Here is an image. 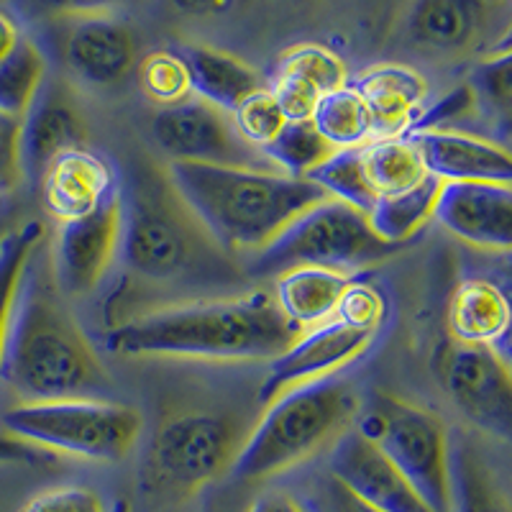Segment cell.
<instances>
[{
  "mask_svg": "<svg viewBox=\"0 0 512 512\" xmlns=\"http://www.w3.org/2000/svg\"><path fill=\"white\" fill-rule=\"evenodd\" d=\"M249 512H305L303 505L297 502V497L287 495V492H267L259 495L251 502Z\"/></svg>",
  "mask_w": 512,
  "mask_h": 512,
  "instance_id": "obj_44",
  "label": "cell"
},
{
  "mask_svg": "<svg viewBox=\"0 0 512 512\" xmlns=\"http://www.w3.org/2000/svg\"><path fill=\"white\" fill-rule=\"evenodd\" d=\"M108 512H131V505H128L126 500H116L111 507H108Z\"/></svg>",
  "mask_w": 512,
  "mask_h": 512,
  "instance_id": "obj_46",
  "label": "cell"
},
{
  "mask_svg": "<svg viewBox=\"0 0 512 512\" xmlns=\"http://www.w3.org/2000/svg\"><path fill=\"white\" fill-rule=\"evenodd\" d=\"M18 177V118L0 116V190H11Z\"/></svg>",
  "mask_w": 512,
  "mask_h": 512,
  "instance_id": "obj_41",
  "label": "cell"
},
{
  "mask_svg": "<svg viewBox=\"0 0 512 512\" xmlns=\"http://www.w3.org/2000/svg\"><path fill=\"white\" fill-rule=\"evenodd\" d=\"M297 333L274 297L254 290L144 310L116 323L105 336V349L121 356L269 361L282 354Z\"/></svg>",
  "mask_w": 512,
  "mask_h": 512,
  "instance_id": "obj_3",
  "label": "cell"
},
{
  "mask_svg": "<svg viewBox=\"0 0 512 512\" xmlns=\"http://www.w3.org/2000/svg\"><path fill=\"white\" fill-rule=\"evenodd\" d=\"M305 180L318 185L328 198L341 200V203L351 205L364 216L372 210L374 200H377V195L369 187L367 175H364L361 146L359 149H336L326 162H320L313 172H308Z\"/></svg>",
  "mask_w": 512,
  "mask_h": 512,
  "instance_id": "obj_32",
  "label": "cell"
},
{
  "mask_svg": "<svg viewBox=\"0 0 512 512\" xmlns=\"http://www.w3.org/2000/svg\"><path fill=\"white\" fill-rule=\"evenodd\" d=\"M441 185V180L428 175L420 185L410 187V190L377 198L367 213L372 231L387 244L402 246L405 241H410L415 233H420L433 221Z\"/></svg>",
  "mask_w": 512,
  "mask_h": 512,
  "instance_id": "obj_26",
  "label": "cell"
},
{
  "mask_svg": "<svg viewBox=\"0 0 512 512\" xmlns=\"http://www.w3.org/2000/svg\"><path fill=\"white\" fill-rule=\"evenodd\" d=\"M328 472L379 512H433L372 441L349 425L328 448Z\"/></svg>",
  "mask_w": 512,
  "mask_h": 512,
  "instance_id": "obj_16",
  "label": "cell"
},
{
  "mask_svg": "<svg viewBox=\"0 0 512 512\" xmlns=\"http://www.w3.org/2000/svg\"><path fill=\"white\" fill-rule=\"evenodd\" d=\"M436 372L448 400L479 431L502 441L512 431V379L507 356L489 346L448 341L438 349Z\"/></svg>",
  "mask_w": 512,
  "mask_h": 512,
  "instance_id": "obj_10",
  "label": "cell"
},
{
  "mask_svg": "<svg viewBox=\"0 0 512 512\" xmlns=\"http://www.w3.org/2000/svg\"><path fill=\"white\" fill-rule=\"evenodd\" d=\"M88 141V126L75 100L59 82H41L29 111L18 121V169L21 177L39 182L44 169L59 154L80 149Z\"/></svg>",
  "mask_w": 512,
  "mask_h": 512,
  "instance_id": "obj_15",
  "label": "cell"
},
{
  "mask_svg": "<svg viewBox=\"0 0 512 512\" xmlns=\"http://www.w3.org/2000/svg\"><path fill=\"white\" fill-rule=\"evenodd\" d=\"M484 21V0H413L402 34L415 52L454 57L479 39Z\"/></svg>",
  "mask_w": 512,
  "mask_h": 512,
  "instance_id": "obj_20",
  "label": "cell"
},
{
  "mask_svg": "<svg viewBox=\"0 0 512 512\" xmlns=\"http://www.w3.org/2000/svg\"><path fill=\"white\" fill-rule=\"evenodd\" d=\"M3 433L47 454L116 464L141 436L139 410L111 400L21 402L0 418Z\"/></svg>",
  "mask_w": 512,
  "mask_h": 512,
  "instance_id": "obj_8",
  "label": "cell"
},
{
  "mask_svg": "<svg viewBox=\"0 0 512 512\" xmlns=\"http://www.w3.org/2000/svg\"><path fill=\"white\" fill-rule=\"evenodd\" d=\"M139 82L146 98L154 100L159 108L182 103L192 95L187 67L175 49L146 54L139 67Z\"/></svg>",
  "mask_w": 512,
  "mask_h": 512,
  "instance_id": "obj_35",
  "label": "cell"
},
{
  "mask_svg": "<svg viewBox=\"0 0 512 512\" xmlns=\"http://www.w3.org/2000/svg\"><path fill=\"white\" fill-rule=\"evenodd\" d=\"M351 85L372 113L374 139L408 134L428 98L425 77L405 64H377L361 72Z\"/></svg>",
  "mask_w": 512,
  "mask_h": 512,
  "instance_id": "obj_21",
  "label": "cell"
},
{
  "mask_svg": "<svg viewBox=\"0 0 512 512\" xmlns=\"http://www.w3.org/2000/svg\"><path fill=\"white\" fill-rule=\"evenodd\" d=\"M354 428L377 446L433 512H451V436L436 413L387 392H374L364 408L359 405Z\"/></svg>",
  "mask_w": 512,
  "mask_h": 512,
  "instance_id": "obj_9",
  "label": "cell"
},
{
  "mask_svg": "<svg viewBox=\"0 0 512 512\" xmlns=\"http://www.w3.org/2000/svg\"><path fill=\"white\" fill-rule=\"evenodd\" d=\"M121 249V190L77 221L59 223L52 251V277L59 292L90 295L103 282Z\"/></svg>",
  "mask_w": 512,
  "mask_h": 512,
  "instance_id": "obj_12",
  "label": "cell"
},
{
  "mask_svg": "<svg viewBox=\"0 0 512 512\" xmlns=\"http://www.w3.org/2000/svg\"><path fill=\"white\" fill-rule=\"evenodd\" d=\"M62 62L85 85L113 88L134 70V34L111 16L75 18L64 34Z\"/></svg>",
  "mask_w": 512,
  "mask_h": 512,
  "instance_id": "obj_18",
  "label": "cell"
},
{
  "mask_svg": "<svg viewBox=\"0 0 512 512\" xmlns=\"http://www.w3.org/2000/svg\"><path fill=\"white\" fill-rule=\"evenodd\" d=\"M297 502L303 505L305 512H379L377 507L351 492L341 479L333 477L328 469L305 479Z\"/></svg>",
  "mask_w": 512,
  "mask_h": 512,
  "instance_id": "obj_37",
  "label": "cell"
},
{
  "mask_svg": "<svg viewBox=\"0 0 512 512\" xmlns=\"http://www.w3.org/2000/svg\"><path fill=\"white\" fill-rule=\"evenodd\" d=\"M333 152L336 149L318 134V128L310 121H287L280 134L262 149L269 164L290 177H305Z\"/></svg>",
  "mask_w": 512,
  "mask_h": 512,
  "instance_id": "obj_31",
  "label": "cell"
},
{
  "mask_svg": "<svg viewBox=\"0 0 512 512\" xmlns=\"http://www.w3.org/2000/svg\"><path fill=\"white\" fill-rule=\"evenodd\" d=\"M246 433L221 413H182L164 420L141 461V492L159 502H182L231 472Z\"/></svg>",
  "mask_w": 512,
  "mask_h": 512,
  "instance_id": "obj_7",
  "label": "cell"
},
{
  "mask_svg": "<svg viewBox=\"0 0 512 512\" xmlns=\"http://www.w3.org/2000/svg\"><path fill=\"white\" fill-rule=\"evenodd\" d=\"M3 3H6V0H0V6H3Z\"/></svg>",
  "mask_w": 512,
  "mask_h": 512,
  "instance_id": "obj_47",
  "label": "cell"
},
{
  "mask_svg": "<svg viewBox=\"0 0 512 512\" xmlns=\"http://www.w3.org/2000/svg\"><path fill=\"white\" fill-rule=\"evenodd\" d=\"M0 382L21 402L105 400L113 387L98 351L64 305L39 246L18 285Z\"/></svg>",
  "mask_w": 512,
  "mask_h": 512,
  "instance_id": "obj_2",
  "label": "cell"
},
{
  "mask_svg": "<svg viewBox=\"0 0 512 512\" xmlns=\"http://www.w3.org/2000/svg\"><path fill=\"white\" fill-rule=\"evenodd\" d=\"M451 512H512L507 489L479 446L466 436L448 438Z\"/></svg>",
  "mask_w": 512,
  "mask_h": 512,
  "instance_id": "obj_25",
  "label": "cell"
},
{
  "mask_svg": "<svg viewBox=\"0 0 512 512\" xmlns=\"http://www.w3.org/2000/svg\"><path fill=\"white\" fill-rule=\"evenodd\" d=\"M21 36L24 34H21V29L16 26V21L0 11V59H6L8 54L13 52V47H16Z\"/></svg>",
  "mask_w": 512,
  "mask_h": 512,
  "instance_id": "obj_45",
  "label": "cell"
},
{
  "mask_svg": "<svg viewBox=\"0 0 512 512\" xmlns=\"http://www.w3.org/2000/svg\"><path fill=\"white\" fill-rule=\"evenodd\" d=\"M359 405L354 387L338 377L300 384L272 397L246 433L228 477L256 482L305 464L354 425Z\"/></svg>",
  "mask_w": 512,
  "mask_h": 512,
  "instance_id": "obj_5",
  "label": "cell"
},
{
  "mask_svg": "<svg viewBox=\"0 0 512 512\" xmlns=\"http://www.w3.org/2000/svg\"><path fill=\"white\" fill-rule=\"evenodd\" d=\"M52 454H47L44 448H36L31 443L13 438L8 433H0V464H49Z\"/></svg>",
  "mask_w": 512,
  "mask_h": 512,
  "instance_id": "obj_42",
  "label": "cell"
},
{
  "mask_svg": "<svg viewBox=\"0 0 512 512\" xmlns=\"http://www.w3.org/2000/svg\"><path fill=\"white\" fill-rule=\"evenodd\" d=\"M44 80H47L44 52L29 36H21L13 52L0 59V116L21 121Z\"/></svg>",
  "mask_w": 512,
  "mask_h": 512,
  "instance_id": "obj_29",
  "label": "cell"
},
{
  "mask_svg": "<svg viewBox=\"0 0 512 512\" xmlns=\"http://www.w3.org/2000/svg\"><path fill=\"white\" fill-rule=\"evenodd\" d=\"M167 177L182 203L228 254H259L310 205L328 195L305 177L274 169L169 162Z\"/></svg>",
  "mask_w": 512,
  "mask_h": 512,
  "instance_id": "obj_4",
  "label": "cell"
},
{
  "mask_svg": "<svg viewBox=\"0 0 512 512\" xmlns=\"http://www.w3.org/2000/svg\"><path fill=\"white\" fill-rule=\"evenodd\" d=\"M34 13L39 16H62V18H82V16H108V11L121 8L131 0H31Z\"/></svg>",
  "mask_w": 512,
  "mask_h": 512,
  "instance_id": "obj_40",
  "label": "cell"
},
{
  "mask_svg": "<svg viewBox=\"0 0 512 512\" xmlns=\"http://www.w3.org/2000/svg\"><path fill=\"white\" fill-rule=\"evenodd\" d=\"M310 123L333 149H359L374 141L372 113L351 82L323 95L315 105Z\"/></svg>",
  "mask_w": 512,
  "mask_h": 512,
  "instance_id": "obj_28",
  "label": "cell"
},
{
  "mask_svg": "<svg viewBox=\"0 0 512 512\" xmlns=\"http://www.w3.org/2000/svg\"><path fill=\"white\" fill-rule=\"evenodd\" d=\"M152 136L169 162L274 169L259 149L241 139L231 113L218 111L195 95L157 111Z\"/></svg>",
  "mask_w": 512,
  "mask_h": 512,
  "instance_id": "obj_11",
  "label": "cell"
},
{
  "mask_svg": "<svg viewBox=\"0 0 512 512\" xmlns=\"http://www.w3.org/2000/svg\"><path fill=\"white\" fill-rule=\"evenodd\" d=\"M361 164L377 198L410 190L428 177L418 146L408 134L374 139L361 146Z\"/></svg>",
  "mask_w": 512,
  "mask_h": 512,
  "instance_id": "obj_27",
  "label": "cell"
},
{
  "mask_svg": "<svg viewBox=\"0 0 512 512\" xmlns=\"http://www.w3.org/2000/svg\"><path fill=\"white\" fill-rule=\"evenodd\" d=\"M231 121L239 131L241 139L251 144L254 149L262 152L264 146L280 134V128L285 126V116H282L280 105L269 93V88H259L251 95H246L231 113Z\"/></svg>",
  "mask_w": 512,
  "mask_h": 512,
  "instance_id": "obj_36",
  "label": "cell"
},
{
  "mask_svg": "<svg viewBox=\"0 0 512 512\" xmlns=\"http://www.w3.org/2000/svg\"><path fill=\"white\" fill-rule=\"evenodd\" d=\"M21 512H108V507L88 487H57L36 495Z\"/></svg>",
  "mask_w": 512,
  "mask_h": 512,
  "instance_id": "obj_39",
  "label": "cell"
},
{
  "mask_svg": "<svg viewBox=\"0 0 512 512\" xmlns=\"http://www.w3.org/2000/svg\"><path fill=\"white\" fill-rule=\"evenodd\" d=\"M374 338L377 333L361 331L338 318L300 331L282 354L269 359L267 377L259 387V400L269 402L300 384L336 377L351 361L367 354Z\"/></svg>",
  "mask_w": 512,
  "mask_h": 512,
  "instance_id": "obj_13",
  "label": "cell"
},
{
  "mask_svg": "<svg viewBox=\"0 0 512 512\" xmlns=\"http://www.w3.org/2000/svg\"><path fill=\"white\" fill-rule=\"evenodd\" d=\"M510 300L497 282L466 277L448 300V331L459 344L489 346L507 356L510 336Z\"/></svg>",
  "mask_w": 512,
  "mask_h": 512,
  "instance_id": "obj_22",
  "label": "cell"
},
{
  "mask_svg": "<svg viewBox=\"0 0 512 512\" xmlns=\"http://www.w3.org/2000/svg\"><path fill=\"white\" fill-rule=\"evenodd\" d=\"M469 93L477 105L489 113V121L497 123L502 131L510 128L512 108V57L507 49L492 54L487 62L477 64L469 77Z\"/></svg>",
  "mask_w": 512,
  "mask_h": 512,
  "instance_id": "obj_33",
  "label": "cell"
},
{
  "mask_svg": "<svg viewBox=\"0 0 512 512\" xmlns=\"http://www.w3.org/2000/svg\"><path fill=\"white\" fill-rule=\"evenodd\" d=\"M433 221L466 246L507 254L512 246V185L443 182Z\"/></svg>",
  "mask_w": 512,
  "mask_h": 512,
  "instance_id": "obj_14",
  "label": "cell"
},
{
  "mask_svg": "<svg viewBox=\"0 0 512 512\" xmlns=\"http://www.w3.org/2000/svg\"><path fill=\"white\" fill-rule=\"evenodd\" d=\"M408 136L418 146L425 172L436 180L512 185V159L507 144L454 128H418L408 131Z\"/></svg>",
  "mask_w": 512,
  "mask_h": 512,
  "instance_id": "obj_17",
  "label": "cell"
},
{
  "mask_svg": "<svg viewBox=\"0 0 512 512\" xmlns=\"http://www.w3.org/2000/svg\"><path fill=\"white\" fill-rule=\"evenodd\" d=\"M384 313H387V305H384V297L379 295L377 287L351 280L346 292L341 295V303H338L333 318L344 320V323L361 328V331L379 333Z\"/></svg>",
  "mask_w": 512,
  "mask_h": 512,
  "instance_id": "obj_38",
  "label": "cell"
},
{
  "mask_svg": "<svg viewBox=\"0 0 512 512\" xmlns=\"http://www.w3.org/2000/svg\"><path fill=\"white\" fill-rule=\"evenodd\" d=\"M351 277L318 267H297L274 277V303L295 331H308L336 315Z\"/></svg>",
  "mask_w": 512,
  "mask_h": 512,
  "instance_id": "obj_24",
  "label": "cell"
},
{
  "mask_svg": "<svg viewBox=\"0 0 512 512\" xmlns=\"http://www.w3.org/2000/svg\"><path fill=\"white\" fill-rule=\"evenodd\" d=\"M185 16L195 18H216L226 16L233 8L241 6V0H169Z\"/></svg>",
  "mask_w": 512,
  "mask_h": 512,
  "instance_id": "obj_43",
  "label": "cell"
},
{
  "mask_svg": "<svg viewBox=\"0 0 512 512\" xmlns=\"http://www.w3.org/2000/svg\"><path fill=\"white\" fill-rule=\"evenodd\" d=\"M121 190V262L146 285L241 290L246 269L213 241L167 177L149 159L128 169Z\"/></svg>",
  "mask_w": 512,
  "mask_h": 512,
  "instance_id": "obj_1",
  "label": "cell"
},
{
  "mask_svg": "<svg viewBox=\"0 0 512 512\" xmlns=\"http://www.w3.org/2000/svg\"><path fill=\"white\" fill-rule=\"evenodd\" d=\"M41 203L57 223L77 221L118 190L116 172L100 154L85 146L59 154L39 177Z\"/></svg>",
  "mask_w": 512,
  "mask_h": 512,
  "instance_id": "obj_19",
  "label": "cell"
},
{
  "mask_svg": "<svg viewBox=\"0 0 512 512\" xmlns=\"http://www.w3.org/2000/svg\"><path fill=\"white\" fill-rule=\"evenodd\" d=\"M172 49L185 62L192 95L210 103L218 111L233 113V108L246 95L264 88L259 72L233 54L221 52V49L198 47V44H180V47Z\"/></svg>",
  "mask_w": 512,
  "mask_h": 512,
  "instance_id": "obj_23",
  "label": "cell"
},
{
  "mask_svg": "<svg viewBox=\"0 0 512 512\" xmlns=\"http://www.w3.org/2000/svg\"><path fill=\"white\" fill-rule=\"evenodd\" d=\"M44 231L47 228L41 221H26L24 226L11 228L0 236V367L6 354L8 326H11L18 285H21L29 256L44 241Z\"/></svg>",
  "mask_w": 512,
  "mask_h": 512,
  "instance_id": "obj_30",
  "label": "cell"
},
{
  "mask_svg": "<svg viewBox=\"0 0 512 512\" xmlns=\"http://www.w3.org/2000/svg\"><path fill=\"white\" fill-rule=\"evenodd\" d=\"M402 246L387 244L367 216L341 200L326 198L292 218L259 254L251 256L249 277H277L287 269L318 267L354 274L387 262Z\"/></svg>",
  "mask_w": 512,
  "mask_h": 512,
  "instance_id": "obj_6",
  "label": "cell"
},
{
  "mask_svg": "<svg viewBox=\"0 0 512 512\" xmlns=\"http://www.w3.org/2000/svg\"><path fill=\"white\" fill-rule=\"evenodd\" d=\"M274 72L300 77L323 95L344 88L349 82V70H346L344 59L323 44H297L290 52L282 54Z\"/></svg>",
  "mask_w": 512,
  "mask_h": 512,
  "instance_id": "obj_34",
  "label": "cell"
}]
</instances>
